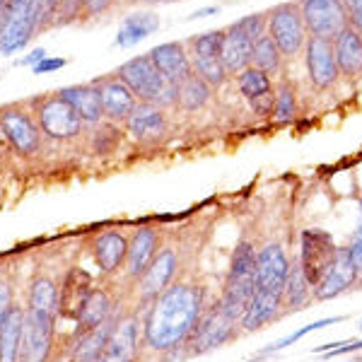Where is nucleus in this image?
<instances>
[{
  "instance_id": "obj_1",
  "label": "nucleus",
  "mask_w": 362,
  "mask_h": 362,
  "mask_svg": "<svg viewBox=\"0 0 362 362\" xmlns=\"http://www.w3.org/2000/svg\"><path fill=\"white\" fill-rule=\"evenodd\" d=\"M208 290L196 280H174L172 285L145 307L143 353L169 360L184 358V346L208 309Z\"/></svg>"
},
{
  "instance_id": "obj_2",
  "label": "nucleus",
  "mask_w": 362,
  "mask_h": 362,
  "mask_svg": "<svg viewBox=\"0 0 362 362\" xmlns=\"http://www.w3.org/2000/svg\"><path fill=\"white\" fill-rule=\"evenodd\" d=\"M256 254H259V249L249 239H242L232 251L223 295H220L218 302L235 319H242L244 309L249 307L251 295L256 290Z\"/></svg>"
},
{
  "instance_id": "obj_3",
  "label": "nucleus",
  "mask_w": 362,
  "mask_h": 362,
  "mask_svg": "<svg viewBox=\"0 0 362 362\" xmlns=\"http://www.w3.org/2000/svg\"><path fill=\"white\" fill-rule=\"evenodd\" d=\"M39 27H44V0H5L0 56L20 54Z\"/></svg>"
},
{
  "instance_id": "obj_4",
  "label": "nucleus",
  "mask_w": 362,
  "mask_h": 362,
  "mask_svg": "<svg viewBox=\"0 0 362 362\" xmlns=\"http://www.w3.org/2000/svg\"><path fill=\"white\" fill-rule=\"evenodd\" d=\"M239 336H242L239 319L227 314L225 309L220 307V302H215V305H210L206 309V314L198 321L194 334L186 341L184 358H196V355L213 353V350L223 348L225 343L237 341Z\"/></svg>"
},
{
  "instance_id": "obj_5",
  "label": "nucleus",
  "mask_w": 362,
  "mask_h": 362,
  "mask_svg": "<svg viewBox=\"0 0 362 362\" xmlns=\"http://www.w3.org/2000/svg\"><path fill=\"white\" fill-rule=\"evenodd\" d=\"M32 112L44 138L49 140L66 143V140H75L85 133V121L80 119L78 112L68 102H63L58 97V92L32 99Z\"/></svg>"
},
{
  "instance_id": "obj_6",
  "label": "nucleus",
  "mask_w": 362,
  "mask_h": 362,
  "mask_svg": "<svg viewBox=\"0 0 362 362\" xmlns=\"http://www.w3.org/2000/svg\"><path fill=\"white\" fill-rule=\"evenodd\" d=\"M268 37L273 39V44L280 49V54L288 58L302 56L307 46V27L302 20L300 0H290V3H280L276 8L268 10Z\"/></svg>"
},
{
  "instance_id": "obj_7",
  "label": "nucleus",
  "mask_w": 362,
  "mask_h": 362,
  "mask_svg": "<svg viewBox=\"0 0 362 362\" xmlns=\"http://www.w3.org/2000/svg\"><path fill=\"white\" fill-rule=\"evenodd\" d=\"M338 254V244L331 239L326 230H317V227H305L300 232V266L305 271L314 290L329 273V268L334 266Z\"/></svg>"
},
{
  "instance_id": "obj_8",
  "label": "nucleus",
  "mask_w": 362,
  "mask_h": 362,
  "mask_svg": "<svg viewBox=\"0 0 362 362\" xmlns=\"http://www.w3.org/2000/svg\"><path fill=\"white\" fill-rule=\"evenodd\" d=\"M0 133L10 148L22 157H34L42 150L44 133L34 114H29L25 107L0 109Z\"/></svg>"
},
{
  "instance_id": "obj_9",
  "label": "nucleus",
  "mask_w": 362,
  "mask_h": 362,
  "mask_svg": "<svg viewBox=\"0 0 362 362\" xmlns=\"http://www.w3.org/2000/svg\"><path fill=\"white\" fill-rule=\"evenodd\" d=\"M300 10L309 37L334 42L343 29L350 27L343 0H300Z\"/></svg>"
},
{
  "instance_id": "obj_10",
  "label": "nucleus",
  "mask_w": 362,
  "mask_h": 362,
  "mask_svg": "<svg viewBox=\"0 0 362 362\" xmlns=\"http://www.w3.org/2000/svg\"><path fill=\"white\" fill-rule=\"evenodd\" d=\"M179 273V254L174 247H162L160 254L153 259V264L145 268V273L136 280V297L138 309H145L150 302H155L169 285L174 283Z\"/></svg>"
},
{
  "instance_id": "obj_11",
  "label": "nucleus",
  "mask_w": 362,
  "mask_h": 362,
  "mask_svg": "<svg viewBox=\"0 0 362 362\" xmlns=\"http://www.w3.org/2000/svg\"><path fill=\"white\" fill-rule=\"evenodd\" d=\"M56 348V317L27 309L20 362H51Z\"/></svg>"
},
{
  "instance_id": "obj_12",
  "label": "nucleus",
  "mask_w": 362,
  "mask_h": 362,
  "mask_svg": "<svg viewBox=\"0 0 362 362\" xmlns=\"http://www.w3.org/2000/svg\"><path fill=\"white\" fill-rule=\"evenodd\" d=\"M116 75H119L121 83L136 95L138 102L155 104L167 87V80L162 78L160 70L153 66V61H150L148 54L133 56L131 61H126L124 66H119Z\"/></svg>"
},
{
  "instance_id": "obj_13",
  "label": "nucleus",
  "mask_w": 362,
  "mask_h": 362,
  "mask_svg": "<svg viewBox=\"0 0 362 362\" xmlns=\"http://www.w3.org/2000/svg\"><path fill=\"white\" fill-rule=\"evenodd\" d=\"M293 261L278 242H268L256 254V290L276 297H285Z\"/></svg>"
},
{
  "instance_id": "obj_14",
  "label": "nucleus",
  "mask_w": 362,
  "mask_h": 362,
  "mask_svg": "<svg viewBox=\"0 0 362 362\" xmlns=\"http://www.w3.org/2000/svg\"><path fill=\"white\" fill-rule=\"evenodd\" d=\"M143 355V321L138 312L121 314L116 321L102 362H138Z\"/></svg>"
},
{
  "instance_id": "obj_15",
  "label": "nucleus",
  "mask_w": 362,
  "mask_h": 362,
  "mask_svg": "<svg viewBox=\"0 0 362 362\" xmlns=\"http://www.w3.org/2000/svg\"><path fill=\"white\" fill-rule=\"evenodd\" d=\"M302 58H305L307 78L314 90L324 92V90H331V87L338 83L341 70H338V63H336L334 42L309 37L305 51H302Z\"/></svg>"
},
{
  "instance_id": "obj_16",
  "label": "nucleus",
  "mask_w": 362,
  "mask_h": 362,
  "mask_svg": "<svg viewBox=\"0 0 362 362\" xmlns=\"http://www.w3.org/2000/svg\"><path fill=\"white\" fill-rule=\"evenodd\" d=\"M99 92V102H102L104 121H112V124H126V119L136 112L138 99L128 87L121 83L119 75H107V78H97L95 83Z\"/></svg>"
},
{
  "instance_id": "obj_17",
  "label": "nucleus",
  "mask_w": 362,
  "mask_h": 362,
  "mask_svg": "<svg viewBox=\"0 0 362 362\" xmlns=\"http://www.w3.org/2000/svg\"><path fill=\"white\" fill-rule=\"evenodd\" d=\"M162 247H165V244H162V235L157 227L153 225L138 227L131 235V239H128V256H126V266H124L126 278L136 283L145 273V268L153 264V259L160 254Z\"/></svg>"
},
{
  "instance_id": "obj_18",
  "label": "nucleus",
  "mask_w": 362,
  "mask_h": 362,
  "mask_svg": "<svg viewBox=\"0 0 362 362\" xmlns=\"http://www.w3.org/2000/svg\"><path fill=\"white\" fill-rule=\"evenodd\" d=\"M124 131H126V136H131L136 143H143V145L160 143L169 131L167 112L155 107V104L140 102L136 107V112L126 119Z\"/></svg>"
},
{
  "instance_id": "obj_19",
  "label": "nucleus",
  "mask_w": 362,
  "mask_h": 362,
  "mask_svg": "<svg viewBox=\"0 0 362 362\" xmlns=\"http://www.w3.org/2000/svg\"><path fill=\"white\" fill-rule=\"evenodd\" d=\"M92 259L104 276H116L124 271L128 256V237L121 230H102L90 242Z\"/></svg>"
},
{
  "instance_id": "obj_20",
  "label": "nucleus",
  "mask_w": 362,
  "mask_h": 362,
  "mask_svg": "<svg viewBox=\"0 0 362 362\" xmlns=\"http://www.w3.org/2000/svg\"><path fill=\"white\" fill-rule=\"evenodd\" d=\"M150 61L153 66L160 70V75L167 80V83L181 85L194 75V68H191V56L186 51L184 42H167L160 44L155 49H150Z\"/></svg>"
},
{
  "instance_id": "obj_21",
  "label": "nucleus",
  "mask_w": 362,
  "mask_h": 362,
  "mask_svg": "<svg viewBox=\"0 0 362 362\" xmlns=\"http://www.w3.org/2000/svg\"><path fill=\"white\" fill-rule=\"evenodd\" d=\"M360 280L358 271H355L353 261H350L348 247H338L334 266L329 268V273L314 290V300H334V297L348 293L355 283Z\"/></svg>"
},
{
  "instance_id": "obj_22",
  "label": "nucleus",
  "mask_w": 362,
  "mask_h": 362,
  "mask_svg": "<svg viewBox=\"0 0 362 362\" xmlns=\"http://www.w3.org/2000/svg\"><path fill=\"white\" fill-rule=\"evenodd\" d=\"M119 317H121V312H116L114 317H109L102 326H97V329L73 338V341H70L68 362H102V355H104V350H107L109 336H112Z\"/></svg>"
},
{
  "instance_id": "obj_23",
  "label": "nucleus",
  "mask_w": 362,
  "mask_h": 362,
  "mask_svg": "<svg viewBox=\"0 0 362 362\" xmlns=\"http://www.w3.org/2000/svg\"><path fill=\"white\" fill-rule=\"evenodd\" d=\"M251 54H254V39L242 29L239 22H232L225 29V46H223V63L230 73V78H237L242 70L251 66Z\"/></svg>"
},
{
  "instance_id": "obj_24",
  "label": "nucleus",
  "mask_w": 362,
  "mask_h": 362,
  "mask_svg": "<svg viewBox=\"0 0 362 362\" xmlns=\"http://www.w3.org/2000/svg\"><path fill=\"white\" fill-rule=\"evenodd\" d=\"M116 309H114V297L109 295V290L104 288H95L90 293V297L85 300L83 309H80V314L75 317V331H73V338L87 334V331L97 329V326H102L104 321L109 317H114Z\"/></svg>"
},
{
  "instance_id": "obj_25",
  "label": "nucleus",
  "mask_w": 362,
  "mask_h": 362,
  "mask_svg": "<svg viewBox=\"0 0 362 362\" xmlns=\"http://www.w3.org/2000/svg\"><path fill=\"white\" fill-rule=\"evenodd\" d=\"M58 97L63 102H68L70 107L78 112L80 119L85 121V126H99L104 121L102 102H99V92L95 85H73L63 87L58 92Z\"/></svg>"
},
{
  "instance_id": "obj_26",
  "label": "nucleus",
  "mask_w": 362,
  "mask_h": 362,
  "mask_svg": "<svg viewBox=\"0 0 362 362\" xmlns=\"http://www.w3.org/2000/svg\"><path fill=\"white\" fill-rule=\"evenodd\" d=\"M334 54L343 78H358V75H362V34L358 29L346 27L338 34L334 39Z\"/></svg>"
},
{
  "instance_id": "obj_27",
  "label": "nucleus",
  "mask_w": 362,
  "mask_h": 362,
  "mask_svg": "<svg viewBox=\"0 0 362 362\" xmlns=\"http://www.w3.org/2000/svg\"><path fill=\"white\" fill-rule=\"evenodd\" d=\"M27 307L15 305L0 321V362H20Z\"/></svg>"
},
{
  "instance_id": "obj_28",
  "label": "nucleus",
  "mask_w": 362,
  "mask_h": 362,
  "mask_svg": "<svg viewBox=\"0 0 362 362\" xmlns=\"http://www.w3.org/2000/svg\"><path fill=\"white\" fill-rule=\"evenodd\" d=\"M157 29H160V15H155L153 10L133 13L121 22L114 44L119 46V49H133V46L145 42L148 37H153Z\"/></svg>"
},
{
  "instance_id": "obj_29",
  "label": "nucleus",
  "mask_w": 362,
  "mask_h": 362,
  "mask_svg": "<svg viewBox=\"0 0 362 362\" xmlns=\"http://www.w3.org/2000/svg\"><path fill=\"white\" fill-rule=\"evenodd\" d=\"M27 309L58 319V314H61V285L51 276H44V273L34 276L32 283H29Z\"/></svg>"
},
{
  "instance_id": "obj_30",
  "label": "nucleus",
  "mask_w": 362,
  "mask_h": 362,
  "mask_svg": "<svg viewBox=\"0 0 362 362\" xmlns=\"http://www.w3.org/2000/svg\"><path fill=\"white\" fill-rule=\"evenodd\" d=\"M312 300H314V288L309 285L300 261H295L293 268H290L288 285H285V312L305 309V307H309V302Z\"/></svg>"
},
{
  "instance_id": "obj_31",
  "label": "nucleus",
  "mask_w": 362,
  "mask_h": 362,
  "mask_svg": "<svg viewBox=\"0 0 362 362\" xmlns=\"http://www.w3.org/2000/svg\"><path fill=\"white\" fill-rule=\"evenodd\" d=\"M213 95H215L213 87L203 83L201 78H196V75H191L186 83L179 85V112L186 114L201 112V109H206L210 104Z\"/></svg>"
},
{
  "instance_id": "obj_32",
  "label": "nucleus",
  "mask_w": 362,
  "mask_h": 362,
  "mask_svg": "<svg viewBox=\"0 0 362 362\" xmlns=\"http://www.w3.org/2000/svg\"><path fill=\"white\" fill-rule=\"evenodd\" d=\"M237 92L242 95L247 102L251 99H259L264 95H271V92H276V85H273V78L264 70L249 66L247 70H242V73L237 75Z\"/></svg>"
},
{
  "instance_id": "obj_33",
  "label": "nucleus",
  "mask_w": 362,
  "mask_h": 362,
  "mask_svg": "<svg viewBox=\"0 0 362 362\" xmlns=\"http://www.w3.org/2000/svg\"><path fill=\"white\" fill-rule=\"evenodd\" d=\"M283 54H280V49L276 44H273V39L264 34L261 39H256L254 42V54H251V66L264 70L273 78V75L280 73V68H283Z\"/></svg>"
},
{
  "instance_id": "obj_34",
  "label": "nucleus",
  "mask_w": 362,
  "mask_h": 362,
  "mask_svg": "<svg viewBox=\"0 0 362 362\" xmlns=\"http://www.w3.org/2000/svg\"><path fill=\"white\" fill-rule=\"evenodd\" d=\"M191 68H194V75L201 78L203 83H208L210 87H223L227 80H230V73H227L223 58H194L191 56Z\"/></svg>"
},
{
  "instance_id": "obj_35",
  "label": "nucleus",
  "mask_w": 362,
  "mask_h": 362,
  "mask_svg": "<svg viewBox=\"0 0 362 362\" xmlns=\"http://www.w3.org/2000/svg\"><path fill=\"white\" fill-rule=\"evenodd\" d=\"M225 46V29H210V32L196 34L189 42L191 56L194 58H220Z\"/></svg>"
},
{
  "instance_id": "obj_36",
  "label": "nucleus",
  "mask_w": 362,
  "mask_h": 362,
  "mask_svg": "<svg viewBox=\"0 0 362 362\" xmlns=\"http://www.w3.org/2000/svg\"><path fill=\"white\" fill-rule=\"evenodd\" d=\"M121 138H124V133H121L119 124H112V121H102L99 126H95V131H92V138H90V148L95 155H112L116 148H119Z\"/></svg>"
},
{
  "instance_id": "obj_37",
  "label": "nucleus",
  "mask_w": 362,
  "mask_h": 362,
  "mask_svg": "<svg viewBox=\"0 0 362 362\" xmlns=\"http://www.w3.org/2000/svg\"><path fill=\"white\" fill-rule=\"evenodd\" d=\"M295 116H297L295 87L290 83H280L276 87V109H273V119H276V124H293Z\"/></svg>"
},
{
  "instance_id": "obj_38",
  "label": "nucleus",
  "mask_w": 362,
  "mask_h": 362,
  "mask_svg": "<svg viewBox=\"0 0 362 362\" xmlns=\"http://www.w3.org/2000/svg\"><path fill=\"white\" fill-rule=\"evenodd\" d=\"M338 321H343V319H341V317H326V319L312 321V324H307V326H302V329L293 331L290 336H285V338H280V341L271 343V346L261 348V350H259V355H273V353H278V350H285V348L293 346L295 341H300V338H305V336H309V334H314V331L326 329V326H334V324H338Z\"/></svg>"
},
{
  "instance_id": "obj_39",
  "label": "nucleus",
  "mask_w": 362,
  "mask_h": 362,
  "mask_svg": "<svg viewBox=\"0 0 362 362\" xmlns=\"http://www.w3.org/2000/svg\"><path fill=\"white\" fill-rule=\"evenodd\" d=\"M362 350V338H353V341H334V343H324V346H317L314 353L324 355V360L331 358H341V355H350Z\"/></svg>"
},
{
  "instance_id": "obj_40",
  "label": "nucleus",
  "mask_w": 362,
  "mask_h": 362,
  "mask_svg": "<svg viewBox=\"0 0 362 362\" xmlns=\"http://www.w3.org/2000/svg\"><path fill=\"white\" fill-rule=\"evenodd\" d=\"M237 22L242 25V29L249 34L251 39H254V42L268 32V13H254V15H247V17H239Z\"/></svg>"
},
{
  "instance_id": "obj_41",
  "label": "nucleus",
  "mask_w": 362,
  "mask_h": 362,
  "mask_svg": "<svg viewBox=\"0 0 362 362\" xmlns=\"http://www.w3.org/2000/svg\"><path fill=\"white\" fill-rule=\"evenodd\" d=\"M249 107H251V112L259 116V119H273V109H276V92L264 95L259 99H251Z\"/></svg>"
},
{
  "instance_id": "obj_42",
  "label": "nucleus",
  "mask_w": 362,
  "mask_h": 362,
  "mask_svg": "<svg viewBox=\"0 0 362 362\" xmlns=\"http://www.w3.org/2000/svg\"><path fill=\"white\" fill-rule=\"evenodd\" d=\"M155 107L165 109V112H169V109H179V85L167 83L165 92H162L160 99L155 102Z\"/></svg>"
},
{
  "instance_id": "obj_43",
  "label": "nucleus",
  "mask_w": 362,
  "mask_h": 362,
  "mask_svg": "<svg viewBox=\"0 0 362 362\" xmlns=\"http://www.w3.org/2000/svg\"><path fill=\"white\" fill-rule=\"evenodd\" d=\"M15 307V293L13 285H10L8 278H0V321H3L5 314Z\"/></svg>"
},
{
  "instance_id": "obj_44",
  "label": "nucleus",
  "mask_w": 362,
  "mask_h": 362,
  "mask_svg": "<svg viewBox=\"0 0 362 362\" xmlns=\"http://www.w3.org/2000/svg\"><path fill=\"white\" fill-rule=\"evenodd\" d=\"M343 5H346L350 27L362 34V0H343Z\"/></svg>"
},
{
  "instance_id": "obj_45",
  "label": "nucleus",
  "mask_w": 362,
  "mask_h": 362,
  "mask_svg": "<svg viewBox=\"0 0 362 362\" xmlns=\"http://www.w3.org/2000/svg\"><path fill=\"white\" fill-rule=\"evenodd\" d=\"M66 58H58V56H46L42 63H37V66L32 68V73L34 75H44V73H56V70H61V68H66Z\"/></svg>"
},
{
  "instance_id": "obj_46",
  "label": "nucleus",
  "mask_w": 362,
  "mask_h": 362,
  "mask_svg": "<svg viewBox=\"0 0 362 362\" xmlns=\"http://www.w3.org/2000/svg\"><path fill=\"white\" fill-rule=\"evenodd\" d=\"M44 58H46V51H44V49H34L32 54H27L25 58L15 61V66H20V68H34L37 63H42Z\"/></svg>"
},
{
  "instance_id": "obj_47",
  "label": "nucleus",
  "mask_w": 362,
  "mask_h": 362,
  "mask_svg": "<svg viewBox=\"0 0 362 362\" xmlns=\"http://www.w3.org/2000/svg\"><path fill=\"white\" fill-rule=\"evenodd\" d=\"M218 13H220V5H208V8H201V10H196L194 15H189V20H203V17L218 15Z\"/></svg>"
},
{
  "instance_id": "obj_48",
  "label": "nucleus",
  "mask_w": 362,
  "mask_h": 362,
  "mask_svg": "<svg viewBox=\"0 0 362 362\" xmlns=\"http://www.w3.org/2000/svg\"><path fill=\"white\" fill-rule=\"evenodd\" d=\"M358 206H360V227H358V232H355V235H360V237H362V198L358 201Z\"/></svg>"
},
{
  "instance_id": "obj_49",
  "label": "nucleus",
  "mask_w": 362,
  "mask_h": 362,
  "mask_svg": "<svg viewBox=\"0 0 362 362\" xmlns=\"http://www.w3.org/2000/svg\"><path fill=\"white\" fill-rule=\"evenodd\" d=\"M3 15H5V0H0V27H3Z\"/></svg>"
},
{
  "instance_id": "obj_50",
  "label": "nucleus",
  "mask_w": 362,
  "mask_h": 362,
  "mask_svg": "<svg viewBox=\"0 0 362 362\" xmlns=\"http://www.w3.org/2000/svg\"><path fill=\"white\" fill-rule=\"evenodd\" d=\"M140 3H148V5H153V3H167V0H140Z\"/></svg>"
},
{
  "instance_id": "obj_51",
  "label": "nucleus",
  "mask_w": 362,
  "mask_h": 362,
  "mask_svg": "<svg viewBox=\"0 0 362 362\" xmlns=\"http://www.w3.org/2000/svg\"><path fill=\"white\" fill-rule=\"evenodd\" d=\"M360 331H362V321H360Z\"/></svg>"
},
{
  "instance_id": "obj_52",
  "label": "nucleus",
  "mask_w": 362,
  "mask_h": 362,
  "mask_svg": "<svg viewBox=\"0 0 362 362\" xmlns=\"http://www.w3.org/2000/svg\"><path fill=\"white\" fill-rule=\"evenodd\" d=\"M249 362H251V360H249Z\"/></svg>"
}]
</instances>
